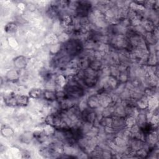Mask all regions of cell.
Wrapping results in <instances>:
<instances>
[{
  "mask_svg": "<svg viewBox=\"0 0 159 159\" xmlns=\"http://www.w3.org/2000/svg\"><path fill=\"white\" fill-rule=\"evenodd\" d=\"M4 101L9 106H25L29 103V97L11 93L4 96Z\"/></svg>",
  "mask_w": 159,
  "mask_h": 159,
  "instance_id": "6da1fadb",
  "label": "cell"
},
{
  "mask_svg": "<svg viewBox=\"0 0 159 159\" xmlns=\"http://www.w3.org/2000/svg\"><path fill=\"white\" fill-rule=\"evenodd\" d=\"M65 49L68 55L75 56L83 50V44L78 39H69L65 45Z\"/></svg>",
  "mask_w": 159,
  "mask_h": 159,
  "instance_id": "7a4b0ae2",
  "label": "cell"
},
{
  "mask_svg": "<svg viewBox=\"0 0 159 159\" xmlns=\"http://www.w3.org/2000/svg\"><path fill=\"white\" fill-rule=\"evenodd\" d=\"M87 104L91 109L98 107L100 105L99 97L98 95H93L90 96L88 100Z\"/></svg>",
  "mask_w": 159,
  "mask_h": 159,
  "instance_id": "3957f363",
  "label": "cell"
},
{
  "mask_svg": "<svg viewBox=\"0 0 159 159\" xmlns=\"http://www.w3.org/2000/svg\"><path fill=\"white\" fill-rule=\"evenodd\" d=\"M43 98L50 101H53L57 99L56 92L54 91H52L51 89H46L43 91Z\"/></svg>",
  "mask_w": 159,
  "mask_h": 159,
  "instance_id": "277c9868",
  "label": "cell"
},
{
  "mask_svg": "<svg viewBox=\"0 0 159 159\" xmlns=\"http://www.w3.org/2000/svg\"><path fill=\"white\" fill-rule=\"evenodd\" d=\"M14 65L17 68H22L27 64V60H26V58L24 56H19L14 59Z\"/></svg>",
  "mask_w": 159,
  "mask_h": 159,
  "instance_id": "5b68a950",
  "label": "cell"
},
{
  "mask_svg": "<svg viewBox=\"0 0 159 159\" xmlns=\"http://www.w3.org/2000/svg\"><path fill=\"white\" fill-rule=\"evenodd\" d=\"M43 91L41 89H39V88L32 89L29 92V96L34 99L39 98L42 96H43Z\"/></svg>",
  "mask_w": 159,
  "mask_h": 159,
  "instance_id": "8992f818",
  "label": "cell"
},
{
  "mask_svg": "<svg viewBox=\"0 0 159 159\" xmlns=\"http://www.w3.org/2000/svg\"><path fill=\"white\" fill-rule=\"evenodd\" d=\"M17 25L15 22H9L4 27V30L7 33H12L16 31L17 29Z\"/></svg>",
  "mask_w": 159,
  "mask_h": 159,
  "instance_id": "52a82bcc",
  "label": "cell"
},
{
  "mask_svg": "<svg viewBox=\"0 0 159 159\" xmlns=\"http://www.w3.org/2000/svg\"><path fill=\"white\" fill-rule=\"evenodd\" d=\"M55 83H56L57 85L62 87L63 86H65L66 84V78L63 75H60L58 76L55 81Z\"/></svg>",
  "mask_w": 159,
  "mask_h": 159,
  "instance_id": "ba28073f",
  "label": "cell"
},
{
  "mask_svg": "<svg viewBox=\"0 0 159 159\" xmlns=\"http://www.w3.org/2000/svg\"><path fill=\"white\" fill-rule=\"evenodd\" d=\"M7 78L9 80H11V81L17 80L18 73H17L16 71L11 70L7 73Z\"/></svg>",
  "mask_w": 159,
  "mask_h": 159,
  "instance_id": "9c48e42d",
  "label": "cell"
},
{
  "mask_svg": "<svg viewBox=\"0 0 159 159\" xmlns=\"http://www.w3.org/2000/svg\"><path fill=\"white\" fill-rule=\"evenodd\" d=\"M1 133L4 137H9L13 134V131L9 127H4V129L2 128L1 129Z\"/></svg>",
  "mask_w": 159,
  "mask_h": 159,
  "instance_id": "30bf717a",
  "label": "cell"
}]
</instances>
